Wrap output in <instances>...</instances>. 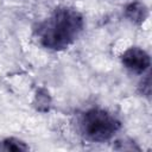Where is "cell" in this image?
<instances>
[{
    "label": "cell",
    "mask_w": 152,
    "mask_h": 152,
    "mask_svg": "<svg viewBox=\"0 0 152 152\" xmlns=\"http://www.w3.org/2000/svg\"><path fill=\"white\" fill-rule=\"evenodd\" d=\"M84 27L82 14L71 7H58L36 27L39 44L52 51L69 48L81 34Z\"/></svg>",
    "instance_id": "6da1fadb"
},
{
    "label": "cell",
    "mask_w": 152,
    "mask_h": 152,
    "mask_svg": "<svg viewBox=\"0 0 152 152\" xmlns=\"http://www.w3.org/2000/svg\"><path fill=\"white\" fill-rule=\"evenodd\" d=\"M80 129L86 139L94 142H104L120 129V121L103 108H90L82 114Z\"/></svg>",
    "instance_id": "7a4b0ae2"
},
{
    "label": "cell",
    "mask_w": 152,
    "mask_h": 152,
    "mask_svg": "<svg viewBox=\"0 0 152 152\" xmlns=\"http://www.w3.org/2000/svg\"><path fill=\"white\" fill-rule=\"evenodd\" d=\"M121 62L127 70L134 74H144L151 64L150 55L138 46L128 48L121 55Z\"/></svg>",
    "instance_id": "3957f363"
},
{
    "label": "cell",
    "mask_w": 152,
    "mask_h": 152,
    "mask_svg": "<svg viewBox=\"0 0 152 152\" xmlns=\"http://www.w3.org/2000/svg\"><path fill=\"white\" fill-rule=\"evenodd\" d=\"M125 15L128 20H131L134 24H141L145 21V19L148 15L147 7L144 4L140 2H132L126 7Z\"/></svg>",
    "instance_id": "277c9868"
},
{
    "label": "cell",
    "mask_w": 152,
    "mask_h": 152,
    "mask_svg": "<svg viewBox=\"0 0 152 152\" xmlns=\"http://www.w3.org/2000/svg\"><path fill=\"white\" fill-rule=\"evenodd\" d=\"M0 150L4 151H27L28 146L15 138H7L2 141H0Z\"/></svg>",
    "instance_id": "5b68a950"
}]
</instances>
